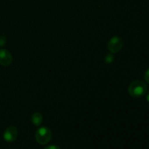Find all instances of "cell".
<instances>
[{
  "label": "cell",
  "instance_id": "3957f363",
  "mask_svg": "<svg viewBox=\"0 0 149 149\" xmlns=\"http://www.w3.org/2000/svg\"><path fill=\"white\" fill-rule=\"evenodd\" d=\"M124 46V41L122 38L115 36L111 38L108 42V49L112 54L118 53L122 50Z\"/></svg>",
  "mask_w": 149,
  "mask_h": 149
},
{
  "label": "cell",
  "instance_id": "8fae6325",
  "mask_svg": "<svg viewBox=\"0 0 149 149\" xmlns=\"http://www.w3.org/2000/svg\"><path fill=\"white\" fill-rule=\"evenodd\" d=\"M146 100H147V101H148V103H149V91L148 92V93H147V95H146Z\"/></svg>",
  "mask_w": 149,
  "mask_h": 149
},
{
  "label": "cell",
  "instance_id": "8992f818",
  "mask_svg": "<svg viewBox=\"0 0 149 149\" xmlns=\"http://www.w3.org/2000/svg\"><path fill=\"white\" fill-rule=\"evenodd\" d=\"M42 122H43V116H42V113L36 112V113L32 114L31 122L33 123V125H34L36 127H39L42 125Z\"/></svg>",
  "mask_w": 149,
  "mask_h": 149
},
{
  "label": "cell",
  "instance_id": "5b68a950",
  "mask_svg": "<svg viewBox=\"0 0 149 149\" xmlns=\"http://www.w3.org/2000/svg\"><path fill=\"white\" fill-rule=\"evenodd\" d=\"M13 62L12 54L7 49H0V65L8 66Z\"/></svg>",
  "mask_w": 149,
  "mask_h": 149
},
{
  "label": "cell",
  "instance_id": "30bf717a",
  "mask_svg": "<svg viewBox=\"0 0 149 149\" xmlns=\"http://www.w3.org/2000/svg\"><path fill=\"white\" fill-rule=\"evenodd\" d=\"M44 149H61L59 146L55 145H50L48 146H46Z\"/></svg>",
  "mask_w": 149,
  "mask_h": 149
},
{
  "label": "cell",
  "instance_id": "7a4b0ae2",
  "mask_svg": "<svg viewBox=\"0 0 149 149\" xmlns=\"http://www.w3.org/2000/svg\"><path fill=\"white\" fill-rule=\"evenodd\" d=\"M36 142L40 145L47 144L52 139V132L47 127H42L36 130L35 134Z\"/></svg>",
  "mask_w": 149,
  "mask_h": 149
},
{
  "label": "cell",
  "instance_id": "9c48e42d",
  "mask_svg": "<svg viewBox=\"0 0 149 149\" xmlns=\"http://www.w3.org/2000/svg\"><path fill=\"white\" fill-rule=\"evenodd\" d=\"M144 78H145L146 81L148 84H149V68L146 71L145 75H144Z\"/></svg>",
  "mask_w": 149,
  "mask_h": 149
},
{
  "label": "cell",
  "instance_id": "52a82bcc",
  "mask_svg": "<svg viewBox=\"0 0 149 149\" xmlns=\"http://www.w3.org/2000/svg\"><path fill=\"white\" fill-rule=\"evenodd\" d=\"M114 61V57H113V54L112 53H109L106 55L105 57V61H106V63L108 64H110L112 63Z\"/></svg>",
  "mask_w": 149,
  "mask_h": 149
},
{
  "label": "cell",
  "instance_id": "277c9868",
  "mask_svg": "<svg viewBox=\"0 0 149 149\" xmlns=\"http://www.w3.org/2000/svg\"><path fill=\"white\" fill-rule=\"evenodd\" d=\"M17 135H18V131L16 127L10 126L4 130L3 134V138L4 140L7 143L14 142L17 139Z\"/></svg>",
  "mask_w": 149,
  "mask_h": 149
},
{
  "label": "cell",
  "instance_id": "ba28073f",
  "mask_svg": "<svg viewBox=\"0 0 149 149\" xmlns=\"http://www.w3.org/2000/svg\"><path fill=\"white\" fill-rule=\"evenodd\" d=\"M7 42V39L4 36H0V47L4 46Z\"/></svg>",
  "mask_w": 149,
  "mask_h": 149
},
{
  "label": "cell",
  "instance_id": "6da1fadb",
  "mask_svg": "<svg viewBox=\"0 0 149 149\" xmlns=\"http://www.w3.org/2000/svg\"><path fill=\"white\" fill-rule=\"evenodd\" d=\"M147 90L148 87L146 83L140 80H135L129 85L128 93L131 97L134 98H139L147 93Z\"/></svg>",
  "mask_w": 149,
  "mask_h": 149
}]
</instances>
